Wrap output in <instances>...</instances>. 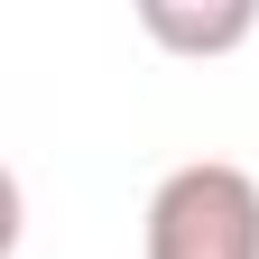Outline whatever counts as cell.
Segmentation results:
<instances>
[{
  "label": "cell",
  "instance_id": "cell-1",
  "mask_svg": "<svg viewBox=\"0 0 259 259\" xmlns=\"http://www.w3.org/2000/svg\"><path fill=\"white\" fill-rule=\"evenodd\" d=\"M139 259H259V176L232 157H185L148 194Z\"/></svg>",
  "mask_w": 259,
  "mask_h": 259
},
{
  "label": "cell",
  "instance_id": "cell-2",
  "mask_svg": "<svg viewBox=\"0 0 259 259\" xmlns=\"http://www.w3.org/2000/svg\"><path fill=\"white\" fill-rule=\"evenodd\" d=\"M139 28L167 56H232L259 37V10L250 0H213V10H185V0H139Z\"/></svg>",
  "mask_w": 259,
  "mask_h": 259
},
{
  "label": "cell",
  "instance_id": "cell-3",
  "mask_svg": "<svg viewBox=\"0 0 259 259\" xmlns=\"http://www.w3.org/2000/svg\"><path fill=\"white\" fill-rule=\"evenodd\" d=\"M19 232H28V194H19V176H10V157H0V259L19 250Z\"/></svg>",
  "mask_w": 259,
  "mask_h": 259
}]
</instances>
